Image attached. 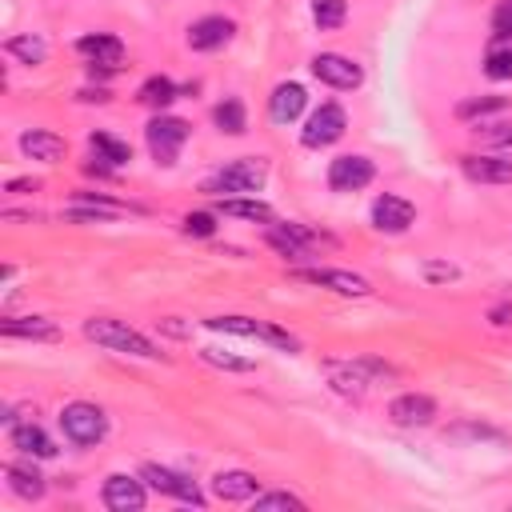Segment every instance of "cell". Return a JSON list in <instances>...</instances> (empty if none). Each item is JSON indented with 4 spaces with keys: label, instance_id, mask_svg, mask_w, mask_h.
Returning <instances> with one entry per match:
<instances>
[{
    "label": "cell",
    "instance_id": "obj_1",
    "mask_svg": "<svg viewBox=\"0 0 512 512\" xmlns=\"http://www.w3.org/2000/svg\"><path fill=\"white\" fill-rule=\"evenodd\" d=\"M84 336L96 340V344L108 348V352H124V356H140V360H160V348H156L144 332L128 328L124 320L92 316V320H84Z\"/></svg>",
    "mask_w": 512,
    "mask_h": 512
},
{
    "label": "cell",
    "instance_id": "obj_2",
    "mask_svg": "<svg viewBox=\"0 0 512 512\" xmlns=\"http://www.w3.org/2000/svg\"><path fill=\"white\" fill-rule=\"evenodd\" d=\"M60 432L64 440H72L76 448H92L108 436V416L100 404H88V400H72L60 408Z\"/></svg>",
    "mask_w": 512,
    "mask_h": 512
},
{
    "label": "cell",
    "instance_id": "obj_3",
    "mask_svg": "<svg viewBox=\"0 0 512 512\" xmlns=\"http://www.w3.org/2000/svg\"><path fill=\"white\" fill-rule=\"evenodd\" d=\"M264 180H268L264 160H232L228 168L212 172L200 188L212 196H256L264 188Z\"/></svg>",
    "mask_w": 512,
    "mask_h": 512
},
{
    "label": "cell",
    "instance_id": "obj_4",
    "mask_svg": "<svg viewBox=\"0 0 512 512\" xmlns=\"http://www.w3.org/2000/svg\"><path fill=\"white\" fill-rule=\"evenodd\" d=\"M144 140H148V152L156 156V164H176V156L188 140V124L180 116H156L144 128Z\"/></svg>",
    "mask_w": 512,
    "mask_h": 512
},
{
    "label": "cell",
    "instance_id": "obj_5",
    "mask_svg": "<svg viewBox=\"0 0 512 512\" xmlns=\"http://www.w3.org/2000/svg\"><path fill=\"white\" fill-rule=\"evenodd\" d=\"M344 128H348L344 108H340V104H320V108L308 116L300 140H304V148H328V144H336V140L344 136Z\"/></svg>",
    "mask_w": 512,
    "mask_h": 512
},
{
    "label": "cell",
    "instance_id": "obj_6",
    "mask_svg": "<svg viewBox=\"0 0 512 512\" xmlns=\"http://www.w3.org/2000/svg\"><path fill=\"white\" fill-rule=\"evenodd\" d=\"M312 76H316L320 84H328V88H340V92H352V88H360V80H364L360 64L348 60V56H340V52H320V56H312Z\"/></svg>",
    "mask_w": 512,
    "mask_h": 512
},
{
    "label": "cell",
    "instance_id": "obj_7",
    "mask_svg": "<svg viewBox=\"0 0 512 512\" xmlns=\"http://www.w3.org/2000/svg\"><path fill=\"white\" fill-rule=\"evenodd\" d=\"M140 480H148V488H156V492H164V496H172V500H184V504L204 508L200 488H196L188 476H180V472H172V468H164V464H144V468H140Z\"/></svg>",
    "mask_w": 512,
    "mask_h": 512
},
{
    "label": "cell",
    "instance_id": "obj_8",
    "mask_svg": "<svg viewBox=\"0 0 512 512\" xmlns=\"http://www.w3.org/2000/svg\"><path fill=\"white\" fill-rule=\"evenodd\" d=\"M372 176H376V168L368 156H336L328 164V188L332 192H360L372 184Z\"/></svg>",
    "mask_w": 512,
    "mask_h": 512
},
{
    "label": "cell",
    "instance_id": "obj_9",
    "mask_svg": "<svg viewBox=\"0 0 512 512\" xmlns=\"http://www.w3.org/2000/svg\"><path fill=\"white\" fill-rule=\"evenodd\" d=\"M388 416L392 424L400 428H428L436 420V400L424 396V392H400L392 404H388Z\"/></svg>",
    "mask_w": 512,
    "mask_h": 512
},
{
    "label": "cell",
    "instance_id": "obj_10",
    "mask_svg": "<svg viewBox=\"0 0 512 512\" xmlns=\"http://www.w3.org/2000/svg\"><path fill=\"white\" fill-rule=\"evenodd\" d=\"M100 500H104V508H112V512H140V508H144V500H148V492H144V484H140L136 476L112 472V476L104 480Z\"/></svg>",
    "mask_w": 512,
    "mask_h": 512
},
{
    "label": "cell",
    "instance_id": "obj_11",
    "mask_svg": "<svg viewBox=\"0 0 512 512\" xmlns=\"http://www.w3.org/2000/svg\"><path fill=\"white\" fill-rule=\"evenodd\" d=\"M412 220H416V208L404 200V196H376L372 200V224L380 228V232H392V236H400V232H408L412 228Z\"/></svg>",
    "mask_w": 512,
    "mask_h": 512
},
{
    "label": "cell",
    "instance_id": "obj_12",
    "mask_svg": "<svg viewBox=\"0 0 512 512\" xmlns=\"http://www.w3.org/2000/svg\"><path fill=\"white\" fill-rule=\"evenodd\" d=\"M460 168L468 180L476 184H512V160L508 156H480V152H468L460 156Z\"/></svg>",
    "mask_w": 512,
    "mask_h": 512
},
{
    "label": "cell",
    "instance_id": "obj_13",
    "mask_svg": "<svg viewBox=\"0 0 512 512\" xmlns=\"http://www.w3.org/2000/svg\"><path fill=\"white\" fill-rule=\"evenodd\" d=\"M232 32H236L232 20H224V16H200V20L188 28V48H196V52H216V48H224V44L232 40Z\"/></svg>",
    "mask_w": 512,
    "mask_h": 512
},
{
    "label": "cell",
    "instance_id": "obj_14",
    "mask_svg": "<svg viewBox=\"0 0 512 512\" xmlns=\"http://www.w3.org/2000/svg\"><path fill=\"white\" fill-rule=\"evenodd\" d=\"M296 276H300V280H308V284L332 288V292H340V296H368V292H372L364 276L344 272V268H308V272H296Z\"/></svg>",
    "mask_w": 512,
    "mask_h": 512
},
{
    "label": "cell",
    "instance_id": "obj_15",
    "mask_svg": "<svg viewBox=\"0 0 512 512\" xmlns=\"http://www.w3.org/2000/svg\"><path fill=\"white\" fill-rule=\"evenodd\" d=\"M8 440H12L16 452H24V456H32V460H52V456H56L52 436H48L40 424H32V420L12 424V428H8Z\"/></svg>",
    "mask_w": 512,
    "mask_h": 512
},
{
    "label": "cell",
    "instance_id": "obj_16",
    "mask_svg": "<svg viewBox=\"0 0 512 512\" xmlns=\"http://www.w3.org/2000/svg\"><path fill=\"white\" fill-rule=\"evenodd\" d=\"M256 492H260V480H256L252 472L232 468V472H216V476H212V496H216V500H224V504L252 500Z\"/></svg>",
    "mask_w": 512,
    "mask_h": 512
},
{
    "label": "cell",
    "instance_id": "obj_17",
    "mask_svg": "<svg viewBox=\"0 0 512 512\" xmlns=\"http://www.w3.org/2000/svg\"><path fill=\"white\" fill-rule=\"evenodd\" d=\"M76 52H80L88 64H100V68H116V64L124 60V44H120L116 36H104V32L80 36V40H76Z\"/></svg>",
    "mask_w": 512,
    "mask_h": 512
},
{
    "label": "cell",
    "instance_id": "obj_18",
    "mask_svg": "<svg viewBox=\"0 0 512 512\" xmlns=\"http://www.w3.org/2000/svg\"><path fill=\"white\" fill-rule=\"evenodd\" d=\"M304 104H308V92L300 84H276L272 96H268V116L276 124H292L304 112Z\"/></svg>",
    "mask_w": 512,
    "mask_h": 512
},
{
    "label": "cell",
    "instance_id": "obj_19",
    "mask_svg": "<svg viewBox=\"0 0 512 512\" xmlns=\"http://www.w3.org/2000/svg\"><path fill=\"white\" fill-rule=\"evenodd\" d=\"M20 152L32 156V160H44V164H56L64 156V140L56 132H44V128H32L20 136Z\"/></svg>",
    "mask_w": 512,
    "mask_h": 512
},
{
    "label": "cell",
    "instance_id": "obj_20",
    "mask_svg": "<svg viewBox=\"0 0 512 512\" xmlns=\"http://www.w3.org/2000/svg\"><path fill=\"white\" fill-rule=\"evenodd\" d=\"M0 332H4V336H16V340H56V336H60L56 324L44 320V316H8V320L0 324Z\"/></svg>",
    "mask_w": 512,
    "mask_h": 512
},
{
    "label": "cell",
    "instance_id": "obj_21",
    "mask_svg": "<svg viewBox=\"0 0 512 512\" xmlns=\"http://www.w3.org/2000/svg\"><path fill=\"white\" fill-rule=\"evenodd\" d=\"M4 476H8V488H12L16 496H24V500H40V496L48 492L44 476H40L36 468H28V464H8Z\"/></svg>",
    "mask_w": 512,
    "mask_h": 512
},
{
    "label": "cell",
    "instance_id": "obj_22",
    "mask_svg": "<svg viewBox=\"0 0 512 512\" xmlns=\"http://www.w3.org/2000/svg\"><path fill=\"white\" fill-rule=\"evenodd\" d=\"M220 212L224 216H240V220L272 224V208L264 200H252V196H220Z\"/></svg>",
    "mask_w": 512,
    "mask_h": 512
},
{
    "label": "cell",
    "instance_id": "obj_23",
    "mask_svg": "<svg viewBox=\"0 0 512 512\" xmlns=\"http://www.w3.org/2000/svg\"><path fill=\"white\" fill-rule=\"evenodd\" d=\"M212 120H216V128H220V132H228V136H240V132L248 128L244 104H240L236 96H224V100L212 108Z\"/></svg>",
    "mask_w": 512,
    "mask_h": 512
},
{
    "label": "cell",
    "instance_id": "obj_24",
    "mask_svg": "<svg viewBox=\"0 0 512 512\" xmlns=\"http://www.w3.org/2000/svg\"><path fill=\"white\" fill-rule=\"evenodd\" d=\"M88 144H92L96 160H104V164H112V168H120V164H128V160H132V148H128L124 140L108 136V132H92V136H88Z\"/></svg>",
    "mask_w": 512,
    "mask_h": 512
},
{
    "label": "cell",
    "instance_id": "obj_25",
    "mask_svg": "<svg viewBox=\"0 0 512 512\" xmlns=\"http://www.w3.org/2000/svg\"><path fill=\"white\" fill-rule=\"evenodd\" d=\"M176 84L168 80V76H148L144 84H140V92H136V100L140 104H148V108H168L172 100H176Z\"/></svg>",
    "mask_w": 512,
    "mask_h": 512
},
{
    "label": "cell",
    "instance_id": "obj_26",
    "mask_svg": "<svg viewBox=\"0 0 512 512\" xmlns=\"http://www.w3.org/2000/svg\"><path fill=\"white\" fill-rule=\"evenodd\" d=\"M212 332H228V336H252L264 340V320H248V316H208L204 320Z\"/></svg>",
    "mask_w": 512,
    "mask_h": 512
},
{
    "label": "cell",
    "instance_id": "obj_27",
    "mask_svg": "<svg viewBox=\"0 0 512 512\" xmlns=\"http://www.w3.org/2000/svg\"><path fill=\"white\" fill-rule=\"evenodd\" d=\"M4 52L16 56L20 64H44V56H48V48H44L40 36H8L4 40Z\"/></svg>",
    "mask_w": 512,
    "mask_h": 512
},
{
    "label": "cell",
    "instance_id": "obj_28",
    "mask_svg": "<svg viewBox=\"0 0 512 512\" xmlns=\"http://www.w3.org/2000/svg\"><path fill=\"white\" fill-rule=\"evenodd\" d=\"M252 508H256V512H272V508H288V512H304L308 504H304L300 496H292V492H256V496H252Z\"/></svg>",
    "mask_w": 512,
    "mask_h": 512
},
{
    "label": "cell",
    "instance_id": "obj_29",
    "mask_svg": "<svg viewBox=\"0 0 512 512\" xmlns=\"http://www.w3.org/2000/svg\"><path fill=\"white\" fill-rule=\"evenodd\" d=\"M348 16V4L344 0H312V20L320 28H340Z\"/></svg>",
    "mask_w": 512,
    "mask_h": 512
},
{
    "label": "cell",
    "instance_id": "obj_30",
    "mask_svg": "<svg viewBox=\"0 0 512 512\" xmlns=\"http://www.w3.org/2000/svg\"><path fill=\"white\" fill-rule=\"evenodd\" d=\"M476 140L488 148H512V120H496V124H476Z\"/></svg>",
    "mask_w": 512,
    "mask_h": 512
},
{
    "label": "cell",
    "instance_id": "obj_31",
    "mask_svg": "<svg viewBox=\"0 0 512 512\" xmlns=\"http://www.w3.org/2000/svg\"><path fill=\"white\" fill-rule=\"evenodd\" d=\"M508 100L504 96H480V100H464L460 108H456V116L460 120H472V116H484V112H500Z\"/></svg>",
    "mask_w": 512,
    "mask_h": 512
},
{
    "label": "cell",
    "instance_id": "obj_32",
    "mask_svg": "<svg viewBox=\"0 0 512 512\" xmlns=\"http://www.w3.org/2000/svg\"><path fill=\"white\" fill-rule=\"evenodd\" d=\"M200 360L212 364V368H228V372H252L256 368L252 360H240V356H228V352H216V348H204Z\"/></svg>",
    "mask_w": 512,
    "mask_h": 512
},
{
    "label": "cell",
    "instance_id": "obj_33",
    "mask_svg": "<svg viewBox=\"0 0 512 512\" xmlns=\"http://www.w3.org/2000/svg\"><path fill=\"white\" fill-rule=\"evenodd\" d=\"M484 72L492 80H512V48H492L484 60Z\"/></svg>",
    "mask_w": 512,
    "mask_h": 512
},
{
    "label": "cell",
    "instance_id": "obj_34",
    "mask_svg": "<svg viewBox=\"0 0 512 512\" xmlns=\"http://www.w3.org/2000/svg\"><path fill=\"white\" fill-rule=\"evenodd\" d=\"M492 36L496 40H512V0H500L492 8Z\"/></svg>",
    "mask_w": 512,
    "mask_h": 512
},
{
    "label": "cell",
    "instance_id": "obj_35",
    "mask_svg": "<svg viewBox=\"0 0 512 512\" xmlns=\"http://www.w3.org/2000/svg\"><path fill=\"white\" fill-rule=\"evenodd\" d=\"M184 232L188 236H212L216 232V216L212 212H188L184 216Z\"/></svg>",
    "mask_w": 512,
    "mask_h": 512
},
{
    "label": "cell",
    "instance_id": "obj_36",
    "mask_svg": "<svg viewBox=\"0 0 512 512\" xmlns=\"http://www.w3.org/2000/svg\"><path fill=\"white\" fill-rule=\"evenodd\" d=\"M448 436H452V440H464V436H472V440H496V444H504V432H496V428H484V424H460V428H452Z\"/></svg>",
    "mask_w": 512,
    "mask_h": 512
},
{
    "label": "cell",
    "instance_id": "obj_37",
    "mask_svg": "<svg viewBox=\"0 0 512 512\" xmlns=\"http://www.w3.org/2000/svg\"><path fill=\"white\" fill-rule=\"evenodd\" d=\"M424 276L428 280H456V268L452 264H424Z\"/></svg>",
    "mask_w": 512,
    "mask_h": 512
},
{
    "label": "cell",
    "instance_id": "obj_38",
    "mask_svg": "<svg viewBox=\"0 0 512 512\" xmlns=\"http://www.w3.org/2000/svg\"><path fill=\"white\" fill-rule=\"evenodd\" d=\"M28 188H36V180H12L8 184V192H28Z\"/></svg>",
    "mask_w": 512,
    "mask_h": 512
}]
</instances>
